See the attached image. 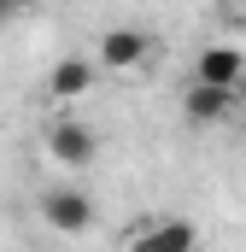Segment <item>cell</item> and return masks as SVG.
I'll list each match as a JSON object with an SVG mask.
<instances>
[{"mask_svg": "<svg viewBox=\"0 0 246 252\" xmlns=\"http://www.w3.org/2000/svg\"><path fill=\"white\" fill-rule=\"evenodd\" d=\"M41 141H47V158L64 164V170H88V164L100 158V135H94V124H82L76 112H59Z\"/></svg>", "mask_w": 246, "mask_h": 252, "instance_id": "1", "label": "cell"}, {"mask_svg": "<svg viewBox=\"0 0 246 252\" xmlns=\"http://www.w3.org/2000/svg\"><path fill=\"white\" fill-rule=\"evenodd\" d=\"M153 59V35L147 30H135V24H112V30H100V41H94V64L100 70H147Z\"/></svg>", "mask_w": 246, "mask_h": 252, "instance_id": "2", "label": "cell"}, {"mask_svg": "<svg viewBox=\"0 0 246 252\" xmlns=\"http://www.w3.org/2000/svg\"><path fill=\"white\" fill-rule=\"evenodd\" d=\"M241 88H217V82H187V94H182V118L193 129H217V124H229L235 112H241Z\"/></svg>", "mask_w": 246, "mask_h": 252, "instance_id": "3", "label": "cell"}, {"mask_svg": "<svg viewBox=\"0 0 246 252\" xmlns=\"http://www.w3.org/2000/svg\"><path fill=\"white\" fill-rule=\"evenodd\" d=\"M41 223H47L53 235H70V241H76V235L94 229V199L82 188H47L41 193Z\"/></svg>", "mask_w": 246, "mask_h": 252, "instance_id": "4", "label": "cell"}, {"mask_svg": "<svg viewBox=\"0 0 246 252\" xmlns=\"http://www.w3.org/2000/svg\"><path fill=\"white\" fill-rule=\"evenodd\" d=\"M129 252H199V229L187 217H153L129 235Z\"/></svg>", "mask_w": 246, "mask_h": 252, "instance_id": "5", "label": "cell"}, {"mask_svg": "<svg viewBox=\"0 0 246 252\" xmlns=\"http://www.w3.org/2000/svg\"><path fill=\"white\" fill-rule=\"evenodd\" d=\"M94 82H100V64L70 53V59H59L47 70V100H53V106H82V100L94 94Z\"/></svg>", "mask_w": 246, "mask_h": 252, "instance_id": "6", "label": "cell"}, {"mask_svg": "<svg viewBox=\"0 0 246 252\" xmlns=\"http://www.w3.org/2000/svg\"><path fill=\"white\" fill-rule=\"evenodd\" d=\"M241 76H246V53H241V47H229V41H211V47H199V59H193V82L241 88Z\"/></svg>", "mask_w": 246, "mask_h": 252, "instance_id": "7", "label": "cell"}, {"mask_svg": "<svg viewBox=\"0 0 246 252\" xmlns=\"http://www.w3.org/2000/svg\"><path fill=\"white\" fill-rule=\"evenodd\" d=\"M30 6H35V0H0V24H6V18H18V12H30Z\"/></svg>", "mask_w": 246, "mask_h": 252, "instance_id": "8", "label": "cell"}, {"mask_svg": "<svg viewBox=\"0 0 246 252\" xmlns=\"http://www.w3.org/2000/svg\"><path fill=\"white\" fill-rule=\"evenodd\" d=\"M241 94H246V76H241Z\"/></svg>", "mask_w": 246, "mask_h": 252, "instance_id": "9", "label": "cell"}]
</instances>
